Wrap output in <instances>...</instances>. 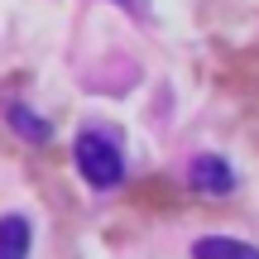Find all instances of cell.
<instances>
[{
  "mask_svg": "<svg viewBox=\"0 0 259 259\" xmlns=\"http://www.w3.org/2000/svg\"><path fill=\"white\" fill-rule=\"evenodd\" d=\"M72 158H77V173L87 178V187H96V192L120 187V178H125V154H120V144H115L111 135H101V130L77 135Z\"/></svg>",
  "mask_w": 259,
  "mask_h": 259,
  "instance_id": "1",
  "label": "cell"
},
{
  "mask_svg": "<svg viewBox=\"0 0 259 259\" xmlns=\"http://www.w3.org/2000/svg\"><path fill=\"white\" fill-rule=\"evenodd\" d=\"M187 183L202 197H231L235 192V168L226 163L221 154H197L192 168H187Z\"/></svg>",
  "mask_w": 259,
  "mask_h": 259,
  "instance_id": "2",
  "label": "cell"
},
{
  "mask_svg": "<svg viewBox=\"0 0 259 259\" xmlns=\"http://www.w3.org/2000/svg\"><path fill=\"white\" fill-rule=\"evenodd\" d=\"M34 231L24 216H0V259H29Z\"/></svg>",
  "mask_w": 259,
  "mask_h": 259,
  "instance_id": "3",
  "label": "cell"
},
{
  "mask_svg": "<svg viewBox=\"0 0 259 259\" xmlns=\"http://www.w3.org/2000/svg\"><path fill=\"white\" fill-rule=\"evenodd\" d=\"M192 259H259V250L245 240H231V235H202L192 245Z\"/></svg>",
  "mask_w": 259,
  "mask_h": 259,
  "instance_id": "4",
  "label": "cell"
},
{
  "mask_svg": "<svg viewBox=\"0 0 259 259\" xmlns=\"http://www.w3.org/2000/svg\"><path fill=\"white\" fill-rule=\"evenodd\" d=\"M10 125H15L24 139H34V144H44V139L53 135V130H48V120H38L29 106H10Z\"/></svg>",
  "mask_w": 259,
  "mask_h": 259,
  "instance_id": "5",
  "label": "cell"
}]
</instances>
